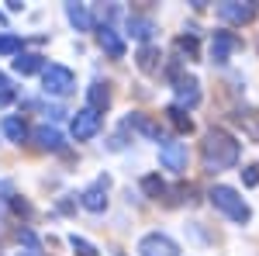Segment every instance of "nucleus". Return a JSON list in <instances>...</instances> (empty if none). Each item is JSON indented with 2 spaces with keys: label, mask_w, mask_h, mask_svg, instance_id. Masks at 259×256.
<instances>
[{
  "label": "nucleus",
  "mask_w": 259,
  "mask_h": 256,
  "mask_svg": "<svg viewBox=\"0 0 259 256\" xmlns=\"http://www.w3.org/2000/svg\"><path fill=\"white\" fill-rule=\"evenodd\" d=\"M242 184H245V187H256L259 184V166H245V170H242Z\"/></svg>",
  "instance_id": "nucleus-27"
},
{
  "label": "nucleus",
  "mask_w": 259,
  "mask_h": 256,
  "mask_svg": "<svg viewBox=\"0 0 259 256\" xmlns=\"http://www.w3.org/2000/svg\"><path fill=\"white\" fill-rule=\"evenodd\" d=\"M97 42H100V49H104L111 59H121V56H124V42H121V35L111 28V24H100Z\"/></svg>",
  "instance_id": "nucleus-12"
},
{
  "label": "nucleus",
  "mask_w": 259,
  "mask_h": 256,
  "mask_svg": "<svg viewBox=\"0 0 259 256\" xmlns=\"http://www.w3.org/2000/svg\"><path fill=\"white\" fill-rule=\"evenodd\" d=\"M235 125L242 128L245 138L259 142V107H245V111H239V115H235Z\"/></svg>",
  "instance_id": "nucleus-15"
},
{
  "label": "nucleus",
  "mask_w": 259,
  "mask_h": 256,
  "mask_svg": "<svg viewBox=\"0 0 259 256\" xmlns=\"http://www.w3.org/2000/svg\"><path fill=\"white\" fill-rule=\"evenodd\" d=\"M31 138H35V145H38V149H49V153H59L62 145H66V142H62V132H59V128H49V125L35 128Z\"/></svg>",
  "instance_id": "nucleus-13"
},
{
  "label": "nucleus",
  "mask_w": 259,
  "mask_h": 256,
  "mask_svg": "<svg viewBox=\"0 0 259 256\" xmlns=\"http://www.w3.org/2000/svg\"><path fill=\"white\" fill-rule=\"evenodd\" d=\"M159 163L173 173H183L187 170V145L183 142H162L159 145Z\"/></svg>",
  "instance_id": "nucleus-9"
},
{
  "label": "nucleus",
  "mask_w": 259,
  "mask_h": 256,
  "mask_svg": "<svg viewBox=\"0 0 259 256\" xmlns=\"http://www.w3.org/2000/svg\"><path fill=\"white\" fill-rule=\"evenodd\" d=\"M0 56H21V39L18 35H0Z\"/></svg>",
  "instance_id": "nucleus-24"
},
{
  "label": "nucleus",
  "mask_w": 259,
  "mask_h": 256,
  "mask_svg": "<svg viewBox=\"0 0 259 256\" xmlns=\"http://www.w3.org/2000/svg\"><path fill=\"white\" fill-rule=\"evenodd\" d=\"M142 191L152 197V201H159V197L166 194V184H162V180L156 177V173H149V177H142Z\"/></svg>",
  "instance_id": "nucleus-22"
},
{
  "label": "nucleus",
  "mask_w": 259,
  "mask_h": 256,
  "mask_svg": "<svg viewBox=\"0 0 259 256\" xmlns=\"http://www.w3.org/2000/svg\"><path fill=\"white\" fill-rule=\"evenodd\" d=\"M177 104L180 107H197L200 104V83L194 77H177Z\"/></svg>",
  "instance_id": "nucleus-11"
},
{
  "label": "nucleus",
  "mask_w": 259,
  "mask_h": 256,
  "mask_svg": "<svg viewBox=\"0 0 259 256\" xmlns=\"http://www.w3.org/2000/svg\"><path fill=\"white\" fill-rule=\"evenodd\" d=\"M211 204L218 208L225 218H232V222H239V225H245L249 218H252V208L245 204V197L235 191V187H228V184H214L211 187Z\"/></svg>",
  "instance_id": "nucleus-2"
},
{
  "label": "nucleus",
  "mask_w": 259,
  "mask_h": 256,
  "mask_svg": "<svg viewBox=\"0 0 259 256\" xmlns=\"http://www.w3.org/2000/svg\"><path fill=\"white\" fill-rule=\"evenodd\" d=\"M107 187H111V177H107V173H104V177H97L80 194L83 208H87V211H104V208H107Z\"/></svg>",
  "instance_id": "nucleus-8"
},
{
  "label": "nucleus",
  "mask_w": 259,
  "mask_h": 256,
  "mask_svg": "<svg viewBox=\"0 0 259 256\" xmlns=\"http://www.w3.org/2000/svg\"><path fill=\"white\" fill-rule=\"evenodd\" d=\"M139 256H180V246L166 232H149L139 239Z\"/></svg>",
  "instance_id": "nucleus-5"
},
{
  "label": "nucleus",
  "mask_w": 259,
  "mask_h": 256,
  "mask_svg": "<svg viewBox=\"0 0 259 256\" xmlns=\"http://www.w3.org/2000/svg\"><path fill=\"white\" fill-rule=\"evenodd\" d=\"M69 246H73V253H76V256H97V246L87 242V239H80V236H69Z\"/></svg>",
  "instance_id": "nucleus-25"
},
{
  "label": "nucleus",
  "mask_w": 259,
  "mask_h": 256,
  "mask_svg": "<svg viewBox=\"0 0 259 256\" xmlns=\"http://www.w3.org/2000/svg\"><path fill=\"white\" fill-rule=\"evenodd\" d=\"M14 73H21V77L45 73V56H38V52H21L18 59H14Z\"/></svg>",
  "instance_id": "nucleus-16"
},
{
  "label": "nucleus",
  "mask_w": 259,
  "mask_h": 256,
  "mask_svg": "<svg viewBox=\"0 0 259 256\" xmlns=\"http://www.w3.org/2000/svg\"><path fill=\"white\" fill-rule=\"evenodd\" d=\"M11 204H14V211H18V215H31V204H28V201H21V197H14Z\"/></svg>",
  "instance_id": "nucleus-28"
},
{
  "label": "nucleus",
  "mask_w": 259,
  "mask_h": 256,
  "mask_svg": "<svg viewBox=\"0 0 259 256\" xmlns=\"http://www.w3.org/2000/svg\"><path fill=\"white\" fill-rule=\"evenodd\" d=\"M11 100H14V90H0V107L11 104Z\"/></svg>",
  "instance_id": "nucleus-29"
},
{
  "label": "nucleus",
  "mask_w": 259,
  "mask_h": 256,
  "mask_svg": "<svg viewBox=\"0 0 259 256\" xmlns=\"http://www.w3.org/2000/svg\"><path fill=\"white\" fill-rule=\"evenodd\" d=\"M0 90H7V77L4 73H0Z\"/></svg>",
  "instance_id": "nucleus-30"
},
{
  "label": "nucleus",
  "mask_w": 259,
  "mask_h": 256,
  "mask_svg": "<svg viewBox=\"0 0 259 256\" xmlns=\"http://www.w3.org/2000/svg\"><path fill=\"white\" fill-rule=\"evenodd\" d=\"M128 31H132L135 39H142L145 45H149V35L156 31V24L145 18V14H128Z\"/></svg>",
  "instance_id": "nucleus-20"
},
{
  "label": "nucleus",
  "mask_w": 259,
  "mask_h": 256,
  "mask_svg": "<svg viewBox=\"0 0 259 256\" xmlns=\"http://www.w3.org/2000/svg\"><path fill=\"white\" fill-rule=\"evenodd\" d=\"M166 118H169V125H173L177 132H183V135L194 132V121L187 115V107H180V104H169V107H166Z\"/></svg>",
  "instance_id": "nucleus-17"
},
{
  "label": "nucleus",
  "mask_w": 259,
  "mask_h": 256,
  "mask_svg": "<svg viewBox=\"0 0 259 256\" xmlns=\"http://www.w3.org/2000/svg\"><path fill=\"white\" fill-rule=\"evenodd\" d=\"M124 128H132V132H139V135L152 138V142H162L159 121H152L149 115H142V111H132V115H128V121H124Z\"/></svg>",
  "instance_id": "nucleus-10"
},
{
  "label": "nucleus",
  "mask_w": 259,
  "mask_h": 256,
  "mask_svg": "<svg viewBox=\"0 0 259 256\" xmlns=\"http://www.w3.org/2000/svg\"><path fill=\"white\" fill-rule=\"evenodd\" d=\"M218 18L228 24H252L259 18V4L256 0H225L218 4Z\"/></svg>",
  "instance_id": "nucleus-3"
},
{
  "label": "nucleus",
  "mask_w": 259,
  "mask_h": 256,
  "mask_svg": "<svg viewBox=\"0 0 259 256\" xmlns=\"http://www.w3.org/2000/svg\"><path fill=\"white\" fill-rule=\"evenodd\" d=\"M239 49H242V39L235 35V31H214V39H211V59L228 62Z\"/></svg>",
  "instance_id": "nucleus-7"
},
{
  "label": "nucleus",
  "mask_w": 259,
  "mask_h": 256,
  "mask_svg": "<svg viewBox=\"0 0 259 256\" xmlns=\"http://www.w3.org/2000/svg\"><path fill=\"white\" fill-rule=\"evenodd\" d=\"M242 156V145L239 138L232 135V132H225V128H211L204 142H200V159H204V166L211 170V173H221V170H232Z\"/></svg>",
  "instance_id": "nucleus-1"
},
{
  "label": "nucleus",
  "mask_w": 259,
  "mask_h": 256,
  "mask_svg": "<svg viewBox=\"0 0 259 256\" xmlns=\"http://www.w3.org/2000/svg\"><path fill=\"white\" fill-rule=\"evenodd\" d=\"M0 132H4V135L11 138V142H24V138L31 135V132H28V125H24L21 118H4V125H0Z\"/></svg>",
  "instance_id": "nucleus-21"
},
{
  "label": "nucleus",
  "mask_w": 259,
  "mask_h": 256,
  "mask_svg": "<svg viewBox=\"0 0 259 256\" xmlns=\"http://www.w3.org/2000/svg\"><path fill=\"white\" fill-rule=\"evenodd\" d=\"M177 52L187 56V59H197V39H194V35H180L177 39Z\"/></svg>",
  "instance_id": "nucleus-23"
},
{
  "label": "nucleus",
  "mask_w": 259,
  "mask_h": 256,
  "mask_svg": "<svg viewBox=\"0 0 259 256\" xmlns=\"http://www.w3.org/2000/svg\"><path fill=\"white\" fill-rule=\"evenodd\" d=\"M41 87H45V94L66 97V94L76 87V77H73V69H66V66H45V73H41Z\"/></svg>",
  "instance_id": "nucleus-4"
},
{
  "label": "nucleus",
  "mask_w": 259,
  "mask_h": 256,
  "mask_svg": "<svg viewBox=\"0 0 259 256\" xmlns=\"http://www.w3.org/2000/svg\"><path fill=\"white\" fill-rule=\"evenodd\" d=\"M135 62H139V69L142 73H159V66H162V52L156 49V45H142L139 49V56H135Z\"/></svg>",
  "instance_id": "nucleus-14"
},
{
  "label": "nucleus",
  "mask_w": 259,
  "mask_h": 256,
  "mask_svg": "<svg viewBox=\"0 0 259 256\" xmlns=\"http://www.w3.org/2000/svg\"><path fill=\"white\" fill-rule=\"evenodd\" d=\"M100 132V111L94 107H83L73 115V138L76 142H87V138H94Z\"/></svg>",
  "instance_id": "nucleus-6"
},
{
  "label": "nucleus",
  "mask_w": 259,
  "mask_h": 256,
  "mask_svg": "<svg viewBox=\"0 0 259 256\" xmlns=\"http://www.w3.org/2000/svg\"><path fill=\"white\" fill-rule=\"evenodd\" d=\"M66 18L76 24V31H90L94 28V18L87 11V4H66Z\"/></svg>",
  "instance_id": "nucleus-18"
},
{
  "label": "nucleus",
  "mask_w": 259,
  "mask_h": 256,
  "mask_svg": "<svg viewBox=\"0 0 259 256\" xmlns=\"http://www.w3.org/2000/svg\"><path fill=\"white\" fill-rule=\"evenodd\" d=\"M87 100H90L87 107H94V111H104V107L111 104V83H100V80H97V83L87 90Z\"/></svg>",
  "instance_id": "nucleus-19"
},
{
  "label": "nucleus",
  "mask_w": 259,
  "mask_h": 256,
  "mask_svg": "<svg viewBox=\"0 0 259 256\" xmlns=\"http://www.w3.org/2000/svg\"><path fill=\"white\" fill-rule=\"evenodd\" d=\"M18 242H24V246H28V253H35V256L41 253V246H38V236H35L31 229H18Z\"/></svg>",
  "instance_id": "nucleus-26"
}]
</instances>
